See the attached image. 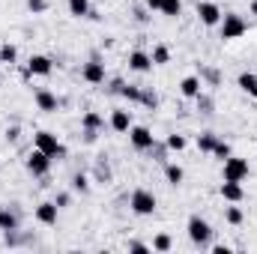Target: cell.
<instances>
[{"label": "cell", "instance_id": "1", "mask_svg": "<svg viewBox=\"0 0 257 254\" xmlns=\"http://www.w3.org/2000/svg\"><path fill=\"white\" fill-rule=\"evenodd\" d=\"M33 144H36V150H42V153H48L51 159H63L66 156V147L57 141V135H51V132H36L33 135Z\"/></svg>", "mask_w": 257, "mask_h": 254}, {"label": "cell", "instance_id": "2", "mask_svg": "<svg viewBox=\"0 0 257 254\" xmlns=\"http://www.w3.org/2000/svg\"><path fill=\"white\" fill-rule=\"evenodd\" d=\"M128 206H132V212H135V215H153V212H156V194H153V191H147V189L132 191Z\"/></svg>", "mask_w": 257, "mask_h": 254}, {"label": "cell", "instance_id": "3", "mask_svg": "<svg viewBox=\"0 0 257 254\" xmlns=\"http://www.w3.org/2000/svg\"><path fill=\"white\" fill-rule=\"evenodd\" d=\"M218 24H221V39H239V36L248 30L245 18H242V15H233V12H230V15H221Z\"/></svg>", "mask_w": 257, "mask_h": 254}, {"label": "cell", "instance_id": "4", "mask_svg": "<svg viewBox=\"0 0 257 254\" xmlns=\"http://www.w3.org/2000/svg\"><path fill=\"white\" fill-rule=\"evenodd\" d=\"M209 236H212V227H209L200 215H192V218H189V239H192L194 245H206Z\"/></svg>", "mask_w": 257, "mask_h": 254}, {"label": "cell", "instance_id": "5", "mask_svg": "<svg viewBox=\"0 0 257 254\" xmlns=\"http://www.w3.org/2000/svg\"><path fill=\"white\" fill-rule=\"evenodd\" d=\"M27 171H30L33 177H45V174L51 171V156L42 153V150H33V153L27 156Z\"/></svg>", "mask_w": 257, "mask_h": 254}, {"label": "cell", "instance_id": "6", "mask_svg": "<svg viewBox=\"0 0 257 254\" xmlns=\"http://www.w3.org/2000/svg\"><path fill=\"white\" fill-rule=\"evenodd\" d=\"M245 177H248V162H245V159H236V156H227V159H224V180L242 183Z\"/></svg>", "mask_w": 257, "mask_h": 254}, {"label": "cell", "instance_id": "7", "mask_svg": "<svg viewBox=\"0 0 257 254\" xmlns=\"http://www.w3.org/2000/svg\"><path fill=\"white\" fill-rule=\"evenodd\" d=\"M128 141H132V147H135V150H150V147L156 144L153 132H150L147 126H132V129H128Z\"/></svg>", "mask_w": 257, "mask_h": 254}, {"label": "cell", "instance_id": "8", "mask_svg": "<svg viewBox=\"0 0 257 254\" xmlns=\"http://www.w3.org/2000/svg\"><path fill=\"white\" fill-rule=\"evenodd\" d=\"M197 18H200L206 27H215V24L221 21V9H218L215 3H209V0H200V3H197Z\"/></svg>", "mask_w": 257, "mask_h": 254}, {"label": "cell", "instance_id": "9", "mask_svg": "<svg viewBox=\"0 0 257 254\" xmlns=\"http://www.w3.org/2000/svg\"><path fill=\"white\" fill-rule=\"evenodd\" d=\"M51 69H54L51 60L42 57V54H33V57L27 60V72H30V75H42V78H45V75H51Z\"/></svg>", "mask_w": 257, "mask_h": 254}, {"label": "cell", "instance_id": "10", "mask_svg": "<svg viewBox=\"0 0 257 254\" xmlns=\"http://www.w3.org/2000/svg\"><path fill=\"white\" fill-rule=\"evenodd\" d=\"M111 129H114V132H128V129H132V111L114 108V114H111Z\"/></svg>", "mask_w": 257, "mask_h": 254}, {"label": "cell", "instance_id": "11", "mask_svg": "<svg viewBox=\"0 0 257 254\" xmlns=\"http://www.w3.org/2000/svg\"><path fill=\"white\" fill-rule=\"evenodd\" d=\"M84 81H90V84H102V81H105V63L90 60V63L84 66Z\"/></svg>", "mask_w": 257, "mask_h": 254}, {"label": "cell", "instance_id": "12", "mask_svg": "<svg viewBox=\"0 0 257 254\" xmlns=\"http://www.w3.org/2000/svg\"><path fill=\"white\" fill-rule=\"evenodd\" d=\"M242 194H245V191H242V186H239L236 180H224V183H221V197H224V200L236 203V200H242Z\"/></svg>", "mask_w": 257, "mask_h": 254}, {"label": "cell", "instance_id": "13", "mask_svg": "<svg viewBox=\"0 0 257 254\" xmlns=\"http://www.w3.org/2000/svg\"><path fill=\"white\" fill-rule=\"evenodd\" d=\"M150 66H153L150 54H144V51H132V54H128V69H135V72H150Z\"/></svg>", "mask_w": 257, "mask_h": 254}, {"label": "cell", "instance_id": "14", "mask_svg": "<svg viewBox=\"0 0 257 254\" xmlns=\"http://www.w3.org/2000/svg\"><path fill=\"white\" fill-rule=\"evenodd\" d=\"M36 105H39V111H48V114H51V111H57V105H60V102H57V96H54V93L39 90V93H36Z\"/></svg>", "mask_w": 257, "mask_h": 254}, {"label": "cell", "instance_id": "15", "mask_svg": "<svg viewBox=\"0 0 257 254\" xmlns=\"http://www.w3.org/2000/svg\"><path fill=\"white\" fill-rule=\"evenodd\" d=\"M36 218L42 224H54L57 221V203H39L36 206Z\"/></svg>", "mask_w": 257, "mask_h": 254}, {"label": "cell", "instance_id": "16", "mask_svg": "<svg viewBox=\"0 0 257 254\" xmlns=\"http://www.w3.org/2000/svg\"><path fill=\"white\" fill-rule=\"evenodd\" d=\"M200 78H194V75H189L183 84H180V90H183V96H189V99H194V96H200Z\"/></svg>", "mask_w": 257, "mask_h": 254}, {"label": "cell", "instance_id": "17", "mask_svg": "<svg viewBox=\"0 0 257 254\" xmlns=\"http://www.w3.org/2000/svg\"><path fill=\"white\" fill-rule=\"evenodd\" d=\"M239 87H242V93H248V96L257 99V75L254 72H242L239 75Z\"/></svg>", "mask_w": 257, "mask_h": 254}, {"label": "cell", "instance_id": "18", "mask_svg": "<svg viewBox=\"0 0 257 254\" xmlns=\"http://www.w3.org/2000/svg\"><path fill=\"white\" fill-rule=\"evenodd\" d=\"M162 15H168V18H177L180 12H183V0H162V9H159Z\"/></svg>", "mask_w": 257, "mask_h": 254}, {"label": "cell", "instance_id": "19", "mask_svg": "<svg viewBox=\"0 0 257 254\" xmlns=\"http://www.w3.org/2000/svg\"><path fill=\"white\" fill-rule=\"evenodd\" d=\"M150 60H153V66H165L168 60H171V51H168L165 45H156L153 54H150Z\"/></svg>", "mask_w": 257, "mask_h": 254}, {"label": "cell", "instance_id": "20", "mask_svg": "<svg viewBox=\"0 0 257 254\" xmlns=\"http://www.w3.org/2000/svg\"><path fill=\"white\" fill-rule=\"evenodd\" d=\"M102 126H105V120H102L96 111H87V114H84V129H87V132H96V129H102Z\"/></svg>", "mask_w": 257, "mask_h": 254}, {"label": "cell", "instance_id": "21", "mask_svg": "<svg viewBox=\"0 0 257 254\" xmlns=\"http://www.w3.org/2000/svg\"><path fill=\"white\" fill-rule=\"evenodd\" d=\"M69 12L78 15V18L90 15V0H69Z\"/></svg>", "mask_w": 257, "mask_h": 254}, {"label": "cell", "instance_id": "22", "mask_svg": "<svg viewBox=\"0 0 257 254\" xmlns=\"http://www.w3.org/2000/svg\"><path fill=\"white\" fill-rule=\"evenodd\" d=\"M165 177H168V183H171V186H180V183H183V168H180V165H168Z\"/></svg>", "mask_w": 257, "mask_h": 254}, {"label": "cell", "instance_id": "23", "mask_svg": "<svg viewBox=\"0 0 257 254\" xmlns=\"http://www.w3.org/2000/svg\"><path fill=\"white\" fill-rule=\"evenodd\" d=\"M15 227H18V218H15L12 212L0 209V230H15Z\"/></svg>", "mask_w": 257, "mask_h": 254}, {"label": "cell", "instance_id": "24", "mask_svg": "<svg viewBox=\"0 0 257 254\" xmlns=\"http://www.w3.org/2000/svg\"><path fill=\"white\" fill-rule=\"evenodd\" d=\"M15 57H18L15 45H3L0 48V63H15Z\"/></svg>", "mask_w": 257, "mask_h": 254}, {"label": "cell", "instance_id": "25", "mask_svg": "<svg viewBox=\"0 0 257 254\" xmlns=\"http://www.w3.org/2000/svg\"><path fill=\"white\" fill-rule=\"evenodd\" d=\"M197 147H200L203 153H212V147H215V138L206 132V135H200V138H197Z\"/></svg>", "mask_w": 257, "mask_h": 254}, {"label": "cell", "instance_id": "26", "mask_svg": "<svg viewBox=\"0 0 257 254\" xmlns=\"http://www.w3.org/2000/svg\"><path fill=\"white\" fill-rule=\"evenodd\" d=\"M153 248H156V251H171V236H165V233L156 236V239H153Z\"/></svg>", "mask_w": 257, "mask_h": 254}, {"label": "cell", "instance_id": "27", "mask_svg": "<svg viewBox=\"0 0 257 254\" xmlns=\"http://www.w3.org/2000/svg\"><path fill=\"white\" fill-rule=\"evenodd\" d=\"M168 147H171V150H177V153H180V150H183V147H186V138H180V135H171V138H168Z\"/></svg>", "mask_w": 257, "mask_h": 254}, {"label": "cell", "instance_id": "28", "mask_svg": "<svg viewBox=\"0 0 257 254\" xmlns=\"http://www.w3.org/2000/svg\"><path fill=\"white\" fill-rule=\"evenodd\" d=\"M212 153H215L218 159H227V156H230V147H227V144H221V141H215V147H212Z\"/></svg>", "mask_w": 257, "mask_h": 254}, {"label": "cell", "instance_id": "29", "mask_svg": "<svg viewBox=\"0 0 257 254\" xmlns=\"http://www.w3.org/2000/svg\"><path fill=\"white\" fill-rule=\"evenodd\" d=\"M227 221H230V224H242V209L230 206V209H227Z\"/></svg>", "mask_w": 257, "mask_h": 254}, {"label": "cell", "instance_id": "30", "mask_svg": "<svg viewBox=\"0 0 257 254\" xmlns=\"http://www.w3.org/2000/svg\"><path fill=\"white\" fill-rule=\"evenodd\" d=\"M120 93H123L126 99H132V102H141V90H138V87H123Z\"/></svg>", "mask_w": 257, "mask_h": 254}, {"label": "cell", "instance_id": "31", "mask_svg": "<svg viewBox=\"0 0 257 254\" xmlns=\"http://www.w3.org/2000/svg\"><path fill=\"white\" fill-rule=\"evenodd\" d=\"M27 6H30L33 12H45V9H48V0H27Z\"/></svg>", "mask_w": 257, "mask_h": 254}, {"label": "cell", "instance_id": "32", "mask_svg": "<svg viewBox=\"0 0 257 254\" xmlns=\"http://www.w3.org/2000/svg\"><path fill=\"white\" fill-rule=\"evenodd\" d=\"M72 186H75V191H87V177H84V174H78V177L72 180Z\"/></svg>", "mask_w": 257, "mask_h": 254}, {"label": "cell", "instance_id": "33", "mask_svg": "<svg viewBox=\"0 0 257 254\" xmlns=\"http://www.w3.org/2000/svg\"><path fill=\"white\" fill-rule=\"evenodd\" d=\"M128 251H150V248H147V245H144V242H128Z\"/></svg>", "mask_w": 257, "mask_h": 254}, {"label": "cell", "instance_id": "34", "mask_svg": "<svg viewBox=\"0 0 257 254\" xmlns=\"http://www.w3.org/2000/svg\"><path fill=\"white\" fill-rule=\"evenodd\" d=\"M147 9H153V12H159V9H162V0H147Z\"/></svg>", "mask_w": 257, "mask_h": 254}, {"label": "cell", "instance_id": "35", "mask_svg": "<svg viewBox=\"0 0 257 254\" xmlns=\"http://www.w3.org/2000/svg\"><path fill=\"white\" fill-rule=\"evenodd\" d=\"M212 251H215V254H230V248H227V245H215Z\"/></svg>", "mask_w": 257, "mask_h": 254}, {"label": "cell", "instance_id": "36", "mask_svg": "<svg viewBox=\"0 0 257 254\" xmlns=\"http://www.w3.org/2000/svg\"><path fill=\"white\" fill-rule=\"evenodd\" d=\"M251 12H254V15H257V0H254V3H251Z\"/></svg>", "mask_w": 257, "mask_h": 254}]
</instances>
